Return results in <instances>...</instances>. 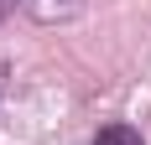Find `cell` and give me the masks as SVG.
I'll use <instances>...</instances> for the list:
<instances>
[{
    "label": "cell",
    "mask_w": 151,
    "mask_h": 145,
    "mask_svg": "<svg viewBox=\"0 0 151 145\" xmlns=\"http://www.w3.org/2000/svg\"><path fill=\"white\" fill-rule=\"evenodd\" d=\"M94 145H141V130L115 119V124H99V130H94Z\"/></svg>",
    "instance_id": "obj_1"
},
{
    "label": "cell",
    "mask_w": 151,
    "mask_h": 145,
    "mask_svg": "<svg viewBox=\"0 0 151 145\" xmlns=\"http://www.w3.org/2000/svg\"><path fill=\"white\" fill-rule=\"evenodd\" d=\"M16 5H26V0H0V21H5V16H16Z\"/></svg>",
    "instance_id": "obj_2"
}]
</instances>
